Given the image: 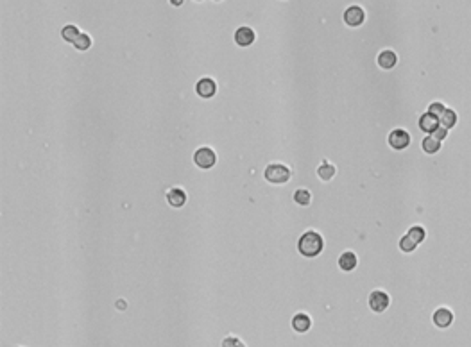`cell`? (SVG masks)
<instances>
[{"label":"cell","mask_w":471,"mask_h":347,"mask_svg":"<svg viewBox=\"0 0 471 347\" xmlns=\"http://www.w3.org/2000/svg\"><path fill=\"white\" fill-rule=\"evenodd\" d=\"M323 247H324L323 236H321L319 233H316V231H307V233L299 238V241H297V249H299V253L307 258H314V256H317V254H321Z\"/></svg>","instance_id":"6da1fadb"},{"label":"cell","mask_w":471,"mask_h":347,"mask_svg":"<svg viewBox=\"0 0 471 347\" xmlns=\"http://www.w3.org/2000/svg\"><path fill=\"white\" fill-rule=\"evenodd\" d=\"M290 176H292L290 168L281 165V163H273L265 168V179L271 185H285L290 179Z\"/></svg>","instance_id":"7a4b0ae2"},{"label":"cell","mask_w":471,"mask_h":347,"mask_svg":"<svg viewBox=\"0 0 471 347\" xmlns=\"http://www.w3.org/2000/svg\"><path fill=\"white\" fill-rule=\"evenodd\" d=\"M194 161H195V165H197L199 168L208 170V168H212V166L215 165L217 154L210 147H201V149H197V151H195Z\"/></svg>","instance_id":"3957f363"},{"label":"cell","mask_w":471,"mask_h":347,"mask_svg":"<svg viewBox=\"0 0 471 347\" xmlns=\"http://www.w3.org/2000/svg\"><path fill=\"white\" fill-rule=\"evenodd\" d=\"M364 20H365V13L360 6H350V8L346 9V13H344V22L350 27L362 25Z\"/></svg>","instance_id":"277c9868"},{"label":"cell","mask_w":471,"mask_h":347,"mask_svg":"<svg viewBox=\"0 0 471 347\" xmlns=\"http://www.w3.org/2000/svg\"><path fill=\"white\" fill-rule=\"evenodd\" d=\"M409 144H411V134L407 131H403V129H394V131L389 134V145H391L392 149H396V151H401V149H405Z\"/></svg>","instance_id":"5b68a950"},{"label":"cell","mask_w":471,"mask_h":347,"mask_svg":"<svg viewBox=\"0 0 471 347\" xmlns=\"http://www.w3.org/2000/svg\"><path fill=\"white\" fill-rule=\"evenodd\" d=\"M195 91L201 98H212L217 93V83L210 77H203L201 81H197L195 84Z\"/></svg>","instance_id":"8992f818"},{"label":"cell","mask_w":471,"mask_h":347,"mask_svg":"<svg viewBox=\"0 0 471 347\" xmlns=\"http://www.w3.org/2000/svg\"><path fill=\"white\" fill-rule=\"evenodd\" d=\"M369 306H371L373 311L382 314V311L389 306V295L382 290H375L369 295Z\"/></svg>","instance_id":"52a82bcc"},{"label":"cell","mask_w":471,"mask_h":347,"mask_svg":"<svg viewBox=\"0 0 471 347\" xmlns=\"http://www.w3.org/2000/svg\"><path fill=\"white\" fill-rule=\"evenodd\" d=\"M255 38L256 34L255 30L251 29V27H239V29L235 30V43L239 47H249L255 43Z\"/></svg>","instance_id":"ba28073f"},{"label":"cell","mask_w":471,"mask_h":347,"mask_svg":"<svg viewBox=\"0 0 471 347\" xmlns=\"http://www.w3.org/2000/svg\"><path fill=\"white\" fill-rule=\"evenodd\" d=\"M419 127H421V131L430 132V134H432V132L439 127V118L428 111V113H425L421 118H419Z\"/></svg>","instance_id":"9c48e42d"},{"label":"cell","mask_w":471,"mask_h":347,"mask_svg":"<svg viewBox=\"0 0 471 347\" xmlns=\"http://www.w3.org/2000/svg\"><path fill=\"white\" fill-rule=\"evenodd\" d=\"M453 321V315L450 309L446 308H439L433 314V322H435V326H439V328H448L450 324H452Z\"/></svg>","instance_id":"30bf717a"},{"label":"cell","mask_w":471,"mask_h":347,"mask_svg":"<svg viewBox=\"0 0 471 347\" xmlns=\"http://www.w3.org/2000/svg\"><path fill=\"white\" fill-rule=\"evenodd\" d=\"M339 267H341V270H344V272L353 270V268L357 267V256H355V253H351V251L342 253L341 258H339Z\"/></svg>","instance_id":"8fae6325"},{"label":"cell","mask_w":471,"mask_h":347,"mask_svg":"<svg viewBox=\"0 0 471 347\" xmlns=\"http://www.w3.org/2000/svg\"><path fill=\"white\" fill-rule=\"evenodd\" d=\"M396 63H398V56H396L392 50H384V52H380V56H378V64H380L384 70H391Z\"/></svg>","instance_id":"7c38bea8"},{"label":"cell","mask_w":471,"mask_h":347,"mask_svg":"<svg viewBox=\"0 0 471 347\" xmlns=\"http://www.w3.org/2000/svg\"><path fill=\"white\" fill-rule=\"evenodd\" d=\"M167 200L171 206L174 207H181L183 204L186 202V193L183 192L181 188H172L171 192L167 193Z\"/></svg>","instance_id":"4fadbf2b"},{"label":"cell","mask_w":471,"mask_h":347,"mask_svg":"<svg viewBox=\"0 0 471 347\" xmlns=\"http://www.w3.org/2000/svg\"><path fill=\"white\" fill-rule=\"evenodd\" d=\"M312 326V321L307 314H297L296 317L292 319V328L296 329L297 333H307Z\"/></svg>","instance_id":"5bb4252c"},{"label":"cell","mask_w":471,"mask_h":347,"mask_svg":"<svg viewBox=\"0 0 471 347\" xmlns=\"http://www.w3.org/2000/svg\"><path fill=\"white\" fill-rule=\"evenodd\" d=\"M439 149H441V140H437L433 134L426 136L425 140H423V151L428 152V154H435Z\"/></svg>","instance_id":"9a60e30c"},{"label":"cell","mask_w":471,"mask_h":347,"mask_svg":"<svg viewBox=\"0 0 471 347\" xmlns=\"http://www.w3.org/2000/svg\"><path fill=\"white\" fill-rule=\"evenodd\" d=\"M79 34H81L79 32V27L72 25V23H70V25H65V27H63V30H61V36H63V40H65V42H69V43L76 42Z\"/></svg>","instance_id":"2e32d148"},{"label":"cell","mask_w":471,"mask_h":347,"mask_svg":"<svg viewBox=\"0 0 471 347\" xmlns=\"http://www.w3.org/2000/svg\"><path fill=\"white\" fill-rule=\"evenodd\" d=\"M317 176H319L323 181H330V179L335 176V166L330 165L328 161H323L319 168H317Z\"/></svg>","instance_id":"e0dca14e"},{"label":"cell","mask_w":471,"mask_h":347,"mask_svg":"<svg viewBox=\"0 0 471 347\" xmlns=\"http://www.w3.org/2000/svg\"><path fill=\"white\" fill-rule=\"evenodd\" d=\"M416 246H418V241H416L411 234H405V236L399 240V249H401L403 253H412V251L416 249Z\"/></svg>","instance_id":"ac0fdd59"},{"label":"cell","mask_w":471,"mask_h":347,"mask_svg":"<svg viewBox=\"0 0 471 347\" xmlns=\"http://www.w3.org/2000/svg\"><path fill=\"white\" fill-rule=\"evenodd\" d=\"M294 200H296L299 206H308V204H310V200H312V195H310V192H308V190L299 188V190H296V193H294Z\"/></svg>","instance_id":"d6986e66"},{"label":"cell","mask_w":471,"mask_h":347,"mask_svg":"<svg viewBox=\"0 0 471 347\" xmlns=\"http://www.w3.org/2000/svg\"><path fill=\"white\" fill-rule=\"evenodd\" d=\"M74 47H76L77 50H88L91 47V38L88 36V34H84V32H81L79 36H77V40L76 42L72 43Z\"/></svg>","instance_id":"ffe728a7"},{"label":"cell","mask_w":471,"mask_h":347,"mask_svg":"<svg viewBox=\"0 0 471 347\" xmlns=\"http://www.w3.org/2000/svg\"><path fill=\"white\" fill-rule=\"evenodd\" d=\"M441 122H443V125L445 127H453L455 125V122H457V115H455V111H452V110H446L445 113H443V117H441Z\"/></svg>","instance_id":"44dd1931"},{"label":"cell","mask_w":471,"mask_h":347,"mask_svg":"<svg viewBox=\"0 0 471 347\" xmlns=\"http://www.w3.org/2000/svg\"><path fill=\"white\" fill-rule=\"evenodd\" d=\"M409 234H411L412 238H414L416 241H423L425 240V229L423 227H419V226H414V227H411V231H409Z\"/></svg>","instance_id":"7402d4cb"},{"label":"cell","mask_w":471,"mask_h":347,"mask_svg":"<svg viewBox=\"0 0 471 347\" xmlns=\"http://www.w3.org/2000/svg\"><path fill=\"white\" fill-rule=\"evenodd\" d=\"M428 111H430V113H432V115H435V117H439V118H441V117H443V113H445V111H446V108L443 106L441 102H433L432 106L428 108Z\"/></svg>","instance_id":"603a6c76"},{"label":"cell","mask_w":471,"mask_h":347,"mask_svg":"<svg viewBox=\"0 0 471 347\" xmlns=\"http://www.w3.org/2000/svg\"><path fill=\"white\" fill-rule=\"evenodd\" d=\"M446 132H448V127H445V125H443V127H437V129H435V131H433V132H432V134H433V136H435V138H437V140H445V136H446Z\"/></svg>","instance_id":"cb8c5ba5"},{"label":"cell","mask_w":471,"mask_h":347,"mask_svg":"<svg viewBox=\"0 0 471 347\" xmlns=\"http://www.w3.org/2000/svg\"><path fill=\"white\" fill-rule=\"evenodd\" d=\"M222 343H224V345H240V340L239 338H226Z\"/></svg>","instance_id":"d4e9b609"},{"label":"cell","mask_w":471,"mask_h":347,"mask_svg":"<svg viewBox=\"0 0 471 347\" xmlns=\"http://www.w3.org/2000/svg\"><path fill=\"white\" fill-rule=\"evenodd\" d=\"M171 4H172V6H181V4H183V0H171Z\"/></svg>","instance_id":"484cf974"},{"label":"cell","mask_w":471,"mask_h":347,"mask_svg":"<svg viewBox=\"0 0 471 347\" xmlns=\"http://www.w3.org/2000/svg\"><path fill=\"white\" fill-rule=\"evenodd\" d=\"M197 2H201V0H197Z\"/></svg>","instance_id":"4316f807"},{"label":"cell","mask_w":471,"mask_h":347,"mask_svg":"<svg viewBox=\"0 0 471 347\" xmlns=\"http://www.w3.org/2000/svg\"><path fill=\"white\" fill-rule=\"evenodd\" d=\"M217 2H219V0H217Z\"/></svg>","instance_id":"83f0119b"}]
</instances>
